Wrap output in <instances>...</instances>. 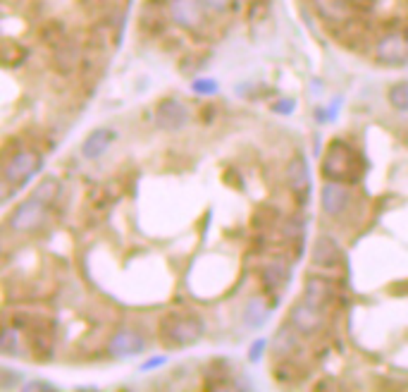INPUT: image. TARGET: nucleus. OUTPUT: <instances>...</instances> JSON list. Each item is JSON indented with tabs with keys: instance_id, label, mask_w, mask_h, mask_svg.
I'll return each mask as SVG.
<instances>
[{
	"instance_id": "9b49d317",
	"label": "nucleus",
	"mask_w": 408,
	"mask_h": 392,
	"mask_svg": "<svg viewBox=\"0 0 408 392\" xmlns=\"http://www.w3.org/2000/svg\"><path fill=\"white\" fill-rule=\"evenodd\" d=\"M187 123H189V113H187V108H184V103H179L177 98L163 100L156 108V125L160 127V130L177 132Z\"/></svg>"
},
{
	"instance_id": "4be33fe9",
	"label": "nucleus",
	"mask_w": 408,
	"mask_h": 392,
	"mask_svg": "<svg viewBox=\"0 0 408 392\" xmlns=\"http://www.w3.org/2000/svg\"><path fill=\"white\" fill-rule=\"evenodd\" d=\"M194 89H196L198 93H213L217 87H215V82H208V79H201V82L194 84Z\"/></svg>"
},
{
	"instance_id": "20e7f679",
	"label": "nucleus",
	"mask_w": 408,
	"mask_h": 392,
	"mask_svg": "<svg viewBox=\"0 0 408 392\" xmlns=\"http://www.w3.org/2000/svg\"><path fill=\"white\" fill-rule=\"evenodd\" d=\"M41 166H44V158H41L39 151H34V148H19L5 163V170H3L5 187H22L26 179L34 177L41 170Z\"/></svg>"
},
{
	"instance_id": "f257e3e1",
	"label": "nucleus",
	"mask_w": 408,
	"mask_h": 392,
	"mask_svg": "<svg viewBox=\"0 0 408 392\" xmlns=\"http://www.w3.org/2000/svg\"><path fill=\"white\" fill-rule=\"evenodd\" d=\"M363 158L351 144L342 139H335L325 151L322 158V175L332 182L356 184L363 175Z\"/></svg>"
},
{
	"instance_id": "423d86ee",
	"label": "nucleus",
	"mask_w": 408,
	"mask_h": 392,
	"mask_svg": "<svg viewBox=\"0 0 408 392\" xmlns=\"http://www.w3.org/2000/svg\"><path fill=\"white\" fill-rule=\"evenodd\" d=\"M375 57L387 67H401L408 62V31H389L375 44Z\"/></svg>"
},
{
	"instance_id": "7ed1b4c3",
	"label": "nucleus",
	"mask_w": 408,
	"mask_h": 392,
	"mask_svg": "<svg viewBox=\"0 0 408 392\" xmlns=\"http://www.w3.org/2000/svg\"><path fill=\"white\" fill-rule=\"evenodd\" d=\"M50 204L46 199H41L39 194H31L29 199L22 201L12 213L8 215V225L10 230L22 232V235H29V232H36L41 225H44L46 215H48Z\"/></svg>"
},
{
	"instance_id": "aec40b11",
	"label": "nucleus",
	"mask_w": 408,
	"mask_h": 392,
	"mask_svg": "<svg viewBox=\"0 0 408 392\" xmlns=\"http://www.w3.org/2000/svg\"><path fill=\"white\" fill-rule=\"evenodd\" d=\"M3 352L5 354H19V328L12 326V323H8L5 326V332H3Z\"/></svg>"
},
{
	"instance_id": "39448f33",
	"label": "nucleus",
	"mask_w": 408,
	"mask_h": 392,
	"mask_svg": "<svg viewBox=\"0 0 408 392\" xmlns=\"http://www.w3.org/2000/svg\"><path fill=\"white\" fill-rule=\"evenodd\" d=\"M169 17L177 26L201 34L208 26V8L203 0H169Z\"/></svg>"
},
{
	"instance_id": "6ab92c4d",
	"label": "nucleus",
	"mask_w": 408,
	"mask_h": 392,
	"mask_svg": "<svg viewBox=\"0 0 408 392\" xmlns=\"http://www.w3.org/2000/svg\"><path fill=\"white\" fill-rule=\"evenodd\" d=\"M389 103L394 105L396 110H408V82H396L394 87L387 93Z\"/></svg>"
},
{
	"instance_id": "5701e85b",
	"label": "nucleus",
	"mask_w": 408,
	"mask_h": 392,
	"mask_svg": "<svg viewBox=\"0 0 408 392\" xmlns=\"http://www.w3.org/2000/svg\"><path fill=\"white\" fill-rule=\"evenodd\" d=\"M163 362H165V359H151V362H146L144 366H141V371H148V368H153V366H160Z\"/></svg>"
},
{
	"instance_id": "f8f14e48",
	"label": "nucleus",
	"mask_w": 408,
	"mask_h": 392,
	"mask_svg": "<svg viewBox=\"0 0 408 392\" xmlns=\"http://www.w3.org/2000/svg\"><path fill=\"white\" fill-rule=\"evenodd\" d=\"M349 201H351V194H349L344 182H332L330 179V182L322 187V211H325L327 215H332V218H337V215H342L344 211H346Z\"/></svg>"
},
{
	"instance_id": "6e6552de",
	"label": "nucleus",
	"mask_w": 408,
	"mask_h": 392,
	"mask_svg": "<svg viewBox=\"0 0 408 392\" xmlns=\"http://www.w3.org/2000/svg\"><path fill=\"white\" fill-rule=\"evenodd\" d=\"M325 321H327V311L308 304L306 299H301L299 304L291 309V326L299 332H304V335H315V332H320L322 328H325Z\"/></svg>"
},
{
	"instance_id": "9d476101",
	"label": "nucleus",
	"mask_w": 408,
	"mask_h": 392,
	"mask_svg": "<svg viewBox=\"0 0 408 392\" xmlns=\"http://www.w3.org/2000/svg\"><path fill=\"white\" fill-rule=\"evenodd\" d=\"M287 184L291 189V194L306 204L310 194V172H308V161L304 156H294L287 166Z\"/></svg>"
},
{
	"instance_id": "4468645a",
	"label": "nucleus",
	"mask_w": 408,
	"mask_h": 392,
	"mask_svg": "<svg viewBox=\"0 0 408 392\" xmlns=\"http://www.w3.org/2000/svg\"><path fill=\"white\" fill-rule=\"evenodd\" d=\"M146 340L136 330H120L110 337L108 349L113 357H134V354L144 352Z\"/></svg>"
},
{
	"instance_id": "dca6fc26",
	"label": "nucleus",
	"mask_w": 408,
	"mask_h": 392,
	"mask_svg": "<svg viewBox=\"0 0 408 392\" xmlns=\"http://www.w3.org/2000/svg\"><path fill=\"white\" fill-rule=\"evenodd\" d=\"M53 65L62 74L72 72L79 65V46L72 44L67 36L57 41V44H53Z\"/></svg>"
},
{
	"instance_id": "a211bd4d",
	"label": "nucleus",
	"mask_w": 408,
	"mask_h": 392,
	"mask_svg": "<svg viewBox=\"0 0 408 392\" xmlns=\"http://www.w3.org/2000/svg\"><path fill=\"white\" fill-rule=\"evenodd\" d=\"M287 280H289V273L279 261L268 263V268L263 270V283H265V287L268 289H279L284 283H287Z\"/></svg>"
},
{
	"instance_id": "412c9836",
	"label": "nucleus",
	"mask_w": 408,
	"mask_h": 392,
	"mask_svg": "<svg viewBox=\"0 0 408 392\" xmlns=\"http://www.w3.org/2000/svg\"><path fill=\"white\" fill-rule=\"evenodd\" d=\"M203 3H205V8H208V10H215V12H225V10L232 8V3H234V0H203Z\"/></svg>"
},
{
	"instance_id": "ddd939ff",
	"label": "nucleus",
	"mask_w": 408,
	"mask_h": 392,
	"mask_svg": "<svg viewBox=\"0 0 408 392\" xmlns=\"http://www.w3.org/2000/svg\"><path fill=\"white\" fill-rule=\"evenodd\" d=\"M342 249L332 237H320V240L315 242V247H313V263H315L317 268L322 270H335L342 266Z\"/></svg>"
},
{
	"instance_id": "2eb2a0df",
	"label": "nucleus",
	"mask_w": 408,
	"mask_h": 392,
	"mask_svg": "<svg viewBox=\"0 0 408 392\" xmlns=\"http://www.w3.org/2000/svg\"><path fill=\"white\" fill-rule=\"evenodd\" d=\"M115 139H118V134H115L110 127H98V130L91 132V134L86 136V141H84V146H82L84 158L96 161V158H100L110 146H113Z\"/></svg>"
},
{
	"instance_id": "f03ea898",
	"label": "nucleus",
	"mask_w": 408,
	"mask_h": 392,
	"mask_svg": "<svg viewBox=\"0 0 408 392\" xmlns=\"http://www.w3.org/2000/svg\"><path fill=\"white\" fill-rule=\"evenodd\" d=\"M203 321L187 311H172L160 321V340L165 347H189L203 337Z\"/></svg>"
},
{
	"instance_id": "f3484780",
	"label": "nucleus",
	"mask_w": 408,
	"mask_h": 392,
	"mask_svg": "<svg viewBox=\"0 0 408 392\" xmlns=\"http://www.w3.org/2000/svg\"><path fill=\"white\" fill-rule=\"evenodd\" d=\"M31 349H34L36 357L50 359V354H53V332H50V328H34V330H31Z\"/></svg>"
},
{
	"instance_id": "1a4fd4ad",
	"label": "nucleus",
	"mask_w": 408,
	"mask_h": 392,
	"mask_svg": "<svg viewBox=\"0 0 408 392\" xmlns=\"http://www.w3.org/2000/svg\"><path fill=\"white\" fill-rule=\"evenodd\" d=\"M304 299L308 301V304L317 306V309L330 311V306L335 304V299H337L335 283H332L330 278H325V275H310L308 283H306Z\"/></svg>"
},
{
	"instance_id": "0eeeda50",
	"label": "nucleus",
	"mask_w": 408,
	"mask_h": 392,
	"mask_svg": "<svg viewBox=\"0 0 408 392\" xmlns=\"http://www.w3.org/2000/svg\"><path fill=\"white\" fill-rule=\"evenodd\" d=\"M313 8L332 26H346L353 22L358 12V5L353 0H313Z\"/></svg>"
}]
</instances>
